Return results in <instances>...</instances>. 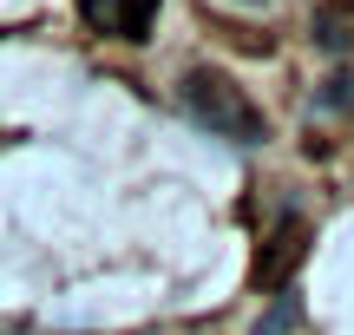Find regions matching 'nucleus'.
<instances>
[{
	"label": "nucleus",
	"instance_id": "1",
	"mask_svg": "<svg viewBox=\"0 0 354 335\" xmlns=\"http://www.w3.org/2000/svg\"><path fill=\"white\" fill-rule=\"evenodd\" d=\"M184 105H190L197 125H210L216 138H230V145H256L269 132L263 105H256L230 73H210V66H190L184 73Z\"/></svg>",
	"mask_w": 354,
	"mask_h": 335
},
{
	"label": "nucleus",
	"instance_id": "3",
	"mask_svg": "<svg viewBox=\"0 0 354 335\" xmlns=\"http://www.w3.org/2000/svg\"><path fill=\"white\" fill-rule=\"evenodd\" d=\"M354 39V0H328V7H315V46L322 53H348Z\"/></svg>",
	"mask_w": 354,
	"mask_h": 335
},
{
	"label": "nucleus",
	"instance_id": "2",
	"mask_svg": "<svg viewBox=\"0 0 354 335\" xmlns=\"http://www.w3.org/2000/svg\"><path fill=\"white\" fill-rule=\"evenodd\" d=\"M302 257H308V224L302 217H282L276 230H269V244H263V257H256V289H289V276L302 270Z\"/></svg>",
	"mask_w": 354,
	"mask_h": 335
},
{
	"label": "nucleus",
	"instance_id": "5",
	"mask_svg": "<svg viewBox=\"0 0 354 335\" xmlns=\"http://www.w3.org/2000/svg\"><path fill=\"white\" fill-rule=\"evenodd\" d=\"M322 105H328V112H354V73H335L328 86H322Z\"/></svg>",
	"mask_w": 354,
	"mask_h": 335
},
{
	"label": "nucleus",
	"instance_id": "6",
	"mask_svg": "<svg viewBox=\"0 0 354 335\" xmlns=\"http://www.w3.org/2000/svg\"><path fill=\"white\" fill-rule=\"evenodd\" d=\"M289 323H295V302L282 296V302H276V316H269V323H256V335H289Z\"/></svg>",
	"mask_w": 354,
	"mask_h": 335
},
{
	"label": "nucleus",
	"instance_id": "7",
	"mask_svg": "<svg viewBox=\"0 0 354 335\" xmlns=\"http://www.w3.org/2000/svg\"><path fill=\"white\" fill-rule=\"evenodd\" d=\"M79 7H86V20H92V26H105V20H112V0H79Z\"/></svg>",
	"mask_w": 354,
	"mask_h": 335
},
{
	"label": "nucleus",
	"instance_id": "4",
	"mask_svg": "<svg viewBox=\"0 0 354 335\" xmlns=\"http://www.w3.org/2000/svg\"><path fill=\"white\" fill-rule=\"evenodd\" d=\"M151 20H158V0H118V7H112L118 39H131V46H145V39H151Z\"/></svg>",
	"mask_w": 354,
	"mask_h": 335
}]
</instances>
